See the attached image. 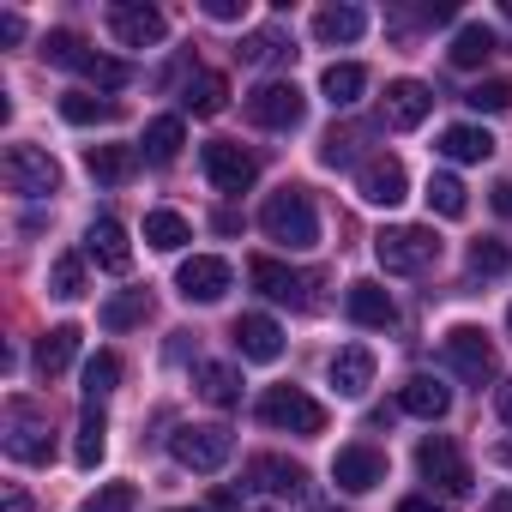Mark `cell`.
I'll use <instances>...</instances> for the list:
<instances>
[{
	"instance_id": "54",
	"label": "cell",
	"mask_w": 512,
	"mask_h": 512,
	"mask_svg": "<svg viewBox=\"0 0 512 512\" xmlns=\"http://www.w3.org/2000/svg\"><path fill=\"white\" fill-rule=\"evenodd\" d=\"M169 512H199V506H169Z\"/></svg>"
},
{
	"instance_id": "2",
	"label": "cell",
	"mask_w": 512,
	"mask_h": 512,
	"mask_svg": "<svg viewBox=\"0 0 512 512\" xmlns=\"http://www.w3.org/2000/svg\"><path fill=\"white\" fill-rule=\"evenodd\" d=\"M374 260H380L386 272H398V278H416V272H428V266L440 260V235L422 229V223L380 229V235H374Z\"/></svg>"
},
{
	"instance_id": "7",
	"label": "cell",
	"mask_w": 512,
	"mask_h": 512,
	"mask_svg": "<svg viewBox=\"0 0 512 512\" xmlns=\"http://www.w3.org/2000/svg\"><path fill=\"white\" fill-rule=\"evenodd\" d=\"M416 470H422L440 494H470V464H464L458 440H446V434H428V440L416 446Z\"/></svg>"
},
{
	"instance_id": "31",
	"label": "cell",
	"mask_w": 512,
	"mask_h": 512,
	"mask_svg": "<svg viewBox=\"0 0 512 512\" xmlns=\"http://www.w3.org/2000/svg\"><path fill=\"white\" fill-rule=\"evenodd\" d=\"M199 398L217 404V410H235V404H241V374L223 368V362H205V368H199Z\"/></svg>"
},
{
	"instance_id": "41",
	"label": "cell",
	"mask_w": 512,
	"mask_h": 512,
	"mask_svg": "<svg viewBox=\"0 0 512 512\" xmlns=\"http://www.w3.org/2000/svg\"><path fill=\"white\" fill-rule=\"evenodd\" d=\"M115 380H121V356H115V350H97V356L85 362V398L97 404L103 392H115Z\"/></svg>"
},
{
	"instance_id": "23",
	"label": "cell",
	"mask_w": 512,
	"mask_h": 512,
	"mask_svg": "<svg viewBox=\"0 0 512 512\" xmlns=\"http://www.w3.org/2000/svg\"><path fill=\"white\" fill-rule=\"evenodd\" d=\"M440 157H452V163H488L494 157V139H488V127L458 121V127L440 133Z\"/></svg>"
},
{
	"instance_id": "35",
	"label": "cell",
	"mask_w": 512,
	"mask_h": 512,
	"mask_svg": "<svg viewBox=\"0 0 512 512\" xmlns=\"http://www.w3.org/2000/svg\"><path fill=\"white\" fill-rule=\"evenodd\" d=\"M49 296L55 302H79L85 296V260L79 253H61V260L49 266Z\"/></svg>"
},
{
	"instance_id": "3",
	"label": "cell",
	"mask_w": 512,
	"mask_h": 512,
	"mask_svg": "<svg viewBox=\"0 0 512 512\" xmlns=\"http://www.w3.org/2000/svg\"><path fill=\"white\" fill-rule=\"evenodd\" d=\"M260 422L278 428V434H302V440H314V434H326V404L308 398L302 386H272V392L260 398Z\"/></svg>"
},
{
	"instance_id": "55",
	"label": "cell",
	"mask_w": 512,
	"mask_h": 512,
	"mask_svg": "<svg viewBox=\"0 0 512 512\" xmlns=\"http://www.w3.org/2000/svg\"><path fill=\"white\" fill-rule=\"evenodd\" d=\"M506 338H512V308H506Z\"/></svg>"
},
{
	"instance_id": "12",
	"label": "cell",
	"mask_w": 512,
	"mask_h": 512,
	"mask_svg": "<svg viewBox=\"0 0 512 512\" xmlns=\"http://www.w3.org/2000/svg\"><path fill=\"white\" fill-rule=\"evenodd\" d=\"M446 362H452L470 386H482V380H494V374H500L494 344H488L476 326H452V332H446Z\"/></svg>"
},
{
	"instance_id": "24",
	"label": "cell",
	"mask_w": 512,
	"mask_h": 512,
	"mask_svg": "<svg viewBox=\"0 0 512 512\" xmlns=\"http://www.w3.org/2000/svg\"><path fill=\"white\" fill-rule=\"evenodd\" d=\"M85 169H91L97 181L121 187V181H133V169H139V145H91V151H85Z\"/></svg>"
},
{
	"instance_id": "46",
	"label": "cell",
	"mask_w": 512,
	"mask_h": 512,
	"mask_svg": "<svg viewBox=\"0 0 512 512\" xmlns=\"http://www.w3.org/2000/svg\"><path fill=\"white\" fill-rule=\"evenodd\" d=\"M205 13L217 25H235V19H247V0H205Z\"/></svg>"
},
{
	"instance_id": "5",
	"label": "cell",
	"mask_w": 512,
	"mask_h": 512,
	"mask_svg": "<svg viewBox=\"0 0 512 512\" xmlns=\"http://www.w3.org/2000/svg\"><path fill=\"white\" fill-rule=\"evenodd\" d=\"M169 452H175V464H187V470H223L229 452H235V434H229L223 422L175 428V434H169Z\"/></svg>"
},
{
	"instance_id": "36",
	"label": "cell",
	"mask_w": 512,
	"mask_h": 512,
	"mask_svg": "<svg viewBox=\"0 0 512 512\" xmlns=\"http://www.w3.org/2000/svg\"><path fill=\"white\" fill-rule=\"evenodd\" d=\"M61 115H67L73 127H103V121H115V115H121V103H103V97L73 91V97H61Z\"/></svg>"
},
{
	"instance_id": "50",
	"label": "cell",
	"mask_w": 512,
	"mask_h": 512,
	"mask_svg": "<svg viewBox=\"0 0 512 512\" xmlns=\"http://www.w3.org/2000/svg\"><path fill=\"white\" fill-rule=\"evenodd\" d=\"M398 512H440L434 500H422V494H410V500H398Z\"/></svg>"
},
{
	"instance_id": "28",
	"label": "cell",
	"mask_w": 512,
	"mask_h": 512,
	"mask_svg": "<svg viewBox=\"0 0 512 512\" xmlns=\"http://www.w3.org/2000/svg\"><path fill=\"white\" fill-rule=\"evenodd\" d=\"M320 91H326V103H332V109H350V103L368 91V67H356V61H332V67H326V79H320Z\"/></svg>"
},
{
	"instance_id": "33",
	"label": "cell",
	"mask_w": 512,
	"mask_h": 512,
	"mask_svg": "<svg viewBox=\"0 0 512 512\" xmlns=\"http://www.w3.org/2000/svg\"><path fill=\"white\" fill-rule=\"evenodd\" d=\"M91 55H97V49H91L79 31H49V37H43V61H49V67H73V73H85Z\"/></svg>"
},
{
	"instance_id": "34",
	"label": "cell",
	"mask_w": 512,
	"mask_h": 512,
	"mask_svg": "<svg viewBox=\"0 0 512 512\" xmlns=\"http://www.w3.org/2000/svg\"><path fill=\"white\" fill-rule=\"evenodd\" d=\"M223 97H229V85H223L217 73H193V79L181 85V109H187V115H217Z\"/></svg>"
},
{
	"instance_id": "26",
	"label": "cell",
	"mask_w": 512,
	"mask_h": 512,
	"mask_svg": "<svg viewBox=\"0 0 512 512\" xmlns=\"http://www.w3.org/2000/svg\"><path fill=\"white\" fill-rule=\"evenodd\" d=\"M362 31H368V13H362V7H320V13H314V37H320L326 49H332V43H356Z\"/></svg>"
},
{
	"instance_id": "17",
	"label": "cell",
	"mask_w": 512,
	"mask_h": 512,
	"mask_svg": "<svg viewBox=\"0 0 512 512\" xmlns=\"http://www.w3.org/2000/svg\"><path fill=\"white\" fill-rule=\"evenodd\" d=\"M229 338H235V350H241L247 362H278V356H284V326H278L272 314H241Z\"/></svg>"
},
{
	"instance_id": "53",
	"label": "cell",
	"mask_w": 512,
	"mask_h": 512,
	"mask_svg": "<svg viewBox=\"0 0 512 512\" xmlns=\"http://www.w3.org/2000/svg\"><path fill=\"white\" fill-rule=\"evenodd\" d=\"M494 512H512V500H506V494H500V500H494Z\"/></svg>"
},
{
	"instance_id": "19",
	"label": "cell",
	"mask_w": 512,
	"mask_h": 512,
	"mask_svg": "<svg viewBox=\"0 0 512 512\" xmlns=\"http://www.w3.org/2000/svg\"><path fill=\"white\" fill-rule=\"evenodd\" d=\"M344 314H350L356 326H368V332H386V326L398 320L392 296H386L374 278H362V284H350V290H344Z\"/></svg>"
},
{
	"instance_id": "32",
	"label": "cell",
	"mask_w": 512,
	"mask_h": 512,
	"mask_svg": "<svg viewBox=\"0 0 512 512\" xmlns=\"http://www.w3.org/2000/svg\"><path fill=\"white\" fill-rule=\"evenodd\" d=\"M109 422H103V410L97 404H85V416H79V446H73V458H79V470H97L103 464V452H109Z\"/></svg>"
},
{
	"instance_id": "42",
	"label": "cell",
	"mask_w": 512,
	"mask_h": 512,
	"mask_svg": "<svg viewBox=\"0 0 512 512\" xmlns=\"http://www.w3.org/2000/svg\"><path fill=\"white\" fill-rule=\"evenodd\" d=\"M247 67H266V61H278V55H290V43H284V31H253L241 49H235Z\"/></svg>"
},
{
	"instance_id": "20",
	"label": "cell",
	"mask_w": 512,
	"mask_h": 512,
	"mask_svg": "<svg viewBox=\"0 0 512 512\" xmlns=\"http://www.w3.org/2000/svg\"><path fill=\"white\" fill-rule=\"evenodd\" d=\"M332 386H338V398H362L368 386H374V350L368 344H344L338 356H332Z\"/></svg>"
},
{
	"instance_id": "38",
	"label": "cell",
	"mask_w": 512,
	"mask_h": 512,
	"mask_svg": "<svg viewBox=\"0 0 512 512\" xmlns=\"http://www.w3.org/2000/svg\"><path fill=\"white\" fill-rule=\"evenodd\" d=\"M428 205H434L440 217H464V211H470V193H464L458 175H428Z\"/></svg>"
},
{
	"instance_id": "6",
	"label": "cell",
	"mask_w": 512,
	"mask_h": 512,
	"mask_svg": "<svg viewBox=\"0 0 512 512\" xmlns=\"http://www.w3.org/2000/svg\"><path fill=\"white\" fill-rule=\"evenodd\" d=\"M7 187L25 199H49L61 193V163L37 145H7Z\"/></svg>"
},
{
	"instance_id": "39",
	"label": "cell",
	"mask_w": 512,
	"mask_h": 512,
	"mask_svg": "<svg viewBox=\"0 0 512 512\" xmlns=\"http://www.w3.org/2000/svg\"><path fill=\"white\" fill-rule=\"evenodd\" d=\"M145 314H151V296H145V290H127V296L103 302V326H109V332H127V326H139Z\"/></svg>"
},
{
	"instance_id": "45",
	"label": "cell",
	"mask_w": 512,
	"mask_h": 512,
	"mask_svg": "<svg viewBox=\"0 0 512 512\" xmlns=\"http://www.w3.org/2000/svg\"><path fill=\"white\" fill-rule=\"evenodd\" d=\"M85 79L115 91V85H127V79H133V67H127V61H109V55H91V61H85Z\"/></svg>"
},
{
	"instance_id": "18",
	"label": "cell",
	"mask_w": 512,
	"mask_h": 512,
	"mask_svg": "<svg viewBox=\"0 0 512 512\" xmlns=\"http://www.w3.org/2000/svg\"><path fill=\"white\" fill-rule=\"evenodd\" d=\"M109 31H115L127 49H157V43L169 37V25H163L157 7H109Z\"/></svg>"
},
{
	"instance_id": "4",
	"label": "cell",
	"mask_w": 512,
	"mask_h": 512,
	"mask_svg": "<svg viewBox=\"0 0 512 512\" xmlns=\"http://www.w3.org/2000/svg\"><path fill=\"white\" fill-rule=\"evenodd\" d=\"M247 121L272 133H296L308 121V97L296 91V79H266L260 91H247Z\"/></svg>"
},
{
	"instance_id": "49",
	"label": "cell",
	"mask_w": 512,
	"mask_h": 512,
	"mask_svg": "<svg viewBox=\"0 0 512 512\" xmlns=\"http://www.w3.org/2000/svg\"><path fill=\"white\" fill-rule=\"evenodd\" d=\"M494 410H500V422H506V428H512V380H506V386H500V398H494Z\"/></svg>"
},
{
	"instance_id": "25",
	"label": "cell",
	"mask_w": 512,
	"mask_h": 512,
	"mask_svg": "<svg viewBox=\"0 0 512 512\" xmlns=\"http://www.w3.org/2000/svg\"><path fill=\"white\" fill-rule=\"evenodd\" d=\"M79 326H55V332H43V344H37V374L43 380H55V374H67L73 368V356H79Z\"/></svg>"
},
{
	"instance_id": "48",
	"label": "cell",
	"mask_w": 512,
	"mask_h": 512,
	"mask_svg": "<svg viewBox=\"0 0 512 512\" xmlns=\"http://www.w3.org/2000/svg\"><path fill=\"white\" fill-rule=\"evenodd\" d=\"M0 37L19 43V37H25V19H19V13H0Z\"/></svg>"
},
{
	"instance_id": "14",
	"label": "cell",
	"mask_w": 512,
	"mask_h": 512,
	"mask_svg": "<svg viewBox=\"0 0 512 512\" xmlns=\"http://www.w3.org/2000/svg\"><path fill=\"white\" fill-rule=\"evenodd\" d=\"M356 193L368 199V205H404L410 199V175H404V163L398 157H368L362 169H356Z\"/></svg>"
},
{
	"instance_id": "30",
	"label": "cell",
	"mask_w": 512,
	"mask_h": 512,
	"mask_svg": "<svg viewBox=\"0 0 512 512\" xmlns=\"http://www.w3.org/2000/svg\"><path fill=\"white\" fill-rule=\"evenodd\" d=\"M488 55H494V31H488V25H458V37H452V49H446V61L470 73V67H482Z\"/></svg>"
},
{
	"instance_id": "51",
	"label": "cell",
	"mask_w": 512,
	"mask_h": 512,
	"mask_svg": "<svg viewBox=\"0 0 512 512\" xmlns=\"http://www.w3.org/2000/svg\"><path fill=\"white\" fill-rule=\"evenodd\" d=\"M7 512H31V500H25V494L13 488V494H7Z\"/></svg>"
},
{
	"instance_id": "43",
	"label": "cell",
	"mask_w": 512,
	"mask_h": 512,
	"mask_svg": "<svg viewBox=\"0 0 512 512\" xmlns=\"http://www.w3.org/2000/svg\"><path fill=\"white\" fill-rule=\"evenodd\" d=\"M133 506H139V488H133V482H109V488H97L79 512H133Z\"/></svg>"
},
{
	"instance_id": "21",
	"label": "cell",
	"mask_w": 512,
	"mask_h": 512,
	"mask_svg": "<svg viewBox=\"0 0 512 512\" xmlns=\"http://www.w3.org/2000/svg\"><path fill=\"white\" fill-rule=\"evenodd\" d=\"M398 410H410V416H422V422H440V416L452 410V392H446L434 374H410V380L398 386Z\"/></svg>"
},
{
	"instance_id": "22",
	"label": "cell",
	"mask_w": 512,
	"mask_h": 512,
	"mask_svg": "<svg viewBox=\"0 0 512 512\" xmlns=\"http://www.w3.org/2000/svg\"><path fill=\"white\" fill-rule=\"evenodd\" d=\"M181 145H187L181 115H157V121L145 127V139H139V157H145V163H175V157H181Z\"/></svg>"
},
{
	"instance_id": "47",
	"label": "cell",
	"mask_w": 512,
	"mask_h": 512,
	"mask_svg": "<svg viewBox=\"0 0 512 512\" xmlns=\"http://www.w3.org/2000/svg\"><path fill=\"white\" fill-rule=\"evenodd\" d=\"M488 199H494V211H500V217H512V175H500Z\"/></svg>"
},
{
	"instance_id": "29",
	"label": "cell",
	"mask_w": 512,
	"mask_h": 512,
	"mask_svg": "<svg viewBox=\"0 0 512 512\" xmlns=\"http://www.w3.org/2000/svg\"><path fill=\"white\" fill-rule=\"evenodd\" d=\"M368 133H374V127H332V133L320 139V163H326V169H350V163L362 157ZM362 163H368V157H362Z\"/></svg>"
},
{
	"instance_id": "15",
	"label": "cell",
	"mask_w": 512,
	"mask_h": 512,
	"mask_svg": "<svg viewBox=\"0 0 512 512\" xmlns=\"http://www.w3.org/2000/svg\"><path fill=\"white\" fill-rule=\"evenodd\" d=\"M247 278L260 284L272 302H290V308H308V302H314V278H308V272H290L284 260H253Z\"/></svg>"
},
{
	"instance_id": "10",
	"label": "cell",
	"mask_w": 512,
	"mask_h": 512,
	"mask_svg": "<svg viewBox=\"0 0 512 512\" xmlns=\"http://www.w3.org/2000/svg\"><path fill=\"white\" fill-rule=\"evenodd\" d=\"M199 163H205V175H211V187H217V193H247V187H253V175H260V163H253L235 139H211V145L199 151Z\"/></svg>"
},
{
	"instance_id": "40",
	"label": "cell",
	"mask_w": 512,
	"mask_h": 512,
	"mask_svg": "<svg viewBox=\"0 0 512 512\" xmlns=\"http://www.w3.org/2000/svg\"><path fill=\"white\" fill-rule=\"evenodd\" d=\"M506 266H512V247H506V241H494V235L470 241V272H476V278H500Z\"/></svg>"
},
{
	"instance_id": "16",
	"label": "cell",
	"mask_w": 512,
	"mask_h": 512,
	"mask_svg": "<svg viewBox=\"0 0 512 512\" xmlns=\"http://www.w3.org/2000/svg\"><path fill=\"white\" fill-rule=\"evenodd\" d=\"M85 260H97L103 272H127L133 266V241H127V229L115 223V217H97L91 229H85Z\"/></svg>"
},
{
	"instance_id": "37",
	"label": "cell",
	"mask_w": 512,
	"mask_h": 512,
	"mask_svg": "<svg viewBox=\"0 0 512 512\" xmlns=\"http://www.w3.org/2000/svg\"><path fill=\"white\" fill-rule=\"evenodd\" d=\"M145 241H151L157 253H175V247L187 241V217H181V211H145Z\"/></svg>"
},
{
	"instance_id": "13",
	"label": "cell",
	"mask_w": 512,
	"mask_h": 512,
	"mask_svg": "<svg viewBox=\"0 0 512 512\" xmlns=\"http://www.w3.org/2000/svg\"><path fill=\"white\" fill-rule=\"evenodd\" d=\"M428 109H434V91H428L422 79H392V85H386V97H380V121H386V127H398V133L422 127V121H428Z\"/></svg>"
},
{
	"instance_id": "44",
	"label": "cell",
	"mask_w": 512,
	"mask_h": 512,
	"mask_svg": "<svg viewBox=\"0 0 512 512\" xmlns=\"http://www.w3.org/2000/svg\"><path fill=\"white\" fill-rule=\"evenodd\" d=\"M464 103H470L476 115H500V109H512V85H506V79H488V85H476Z\"/></svg>"
},
{
	"instance_id": "27",
	"label": "cell",
	"mask_w": 512,
	"mask_h": 512,
	"mask_svg": "<svg viewBox=\"0 0 512 512\" xmlns=\"http://www.w3.org/2000/svg\"><path fill=\"white\" fill-rule=\"evenodd\" d=\"M247 476H253V488H266V494H290V500H296V494H302V482H308V476H302V464H290V458H253V464H247Z\"/></svg>"
},
{
	"instance_id": "52",
	"label": "cell",
	"mask_w": 512,
	"mask_h": 512,
	"mask_svg": "<svg viewBox=\"0 0 512 512\" xmlns=\"http://www.w3.org/2000/svg\"><path fill=\"white\" fill-rule=\"evenodd\" d=\"M494 464H506V470H512V446H500V452H494Z\"/></svg>"
},
{
	"instance_id": "8",
	"label": "cell",
	"mask_w": 512,
	"mask_h": 512,
	"mask_svg": "<svg viewBox=\"0 0 512 512\" xmlns=\"http://www.w3.org/2000/svg\"><path fill=\"white\" fill-rule=\"evenodd\" d=\"M7 452L19 464H49L55 458V434H49V416L37 404H13V422H7Z\"/></svg>"
},
{
	"instance_id": "11",
	"label": "cell",
	"mask_w": 512,
	"mask_h": 512,
	"mask_svg": "<svg viewBox=\"0 0 512 512\" xmlns=\"http://www.w3.org/2000/svg\"><path fill=\"white\" fill-rule=\"evenodd\" d=\"M332 482H338L344 494H368V488H380V482H386V452L368 446V440L338 446V458H332Z\"/></svg>"
},
{
	"instance_id": "9",
	"label": "cell",
	"mask_w": 512,
	"mask_h": 512,
	"mask_svg": "<svg viewBox=\"0 0 512 512\" xmlns=\"http://www.w3.org/2000/svg\"><path fill=\"white\" fill-rule=\"evenodd\" d=\"M229 284H235V272H229V260H217V253H193V260L175 272V290H181L187 302H199V308L223 302Z\"/></svg>"
},
{
	"instance_id": "1",
	"label": "cell",
	"mask_w": 512,
	"mask_h": 512,
	"mask_svg": "<svg viewBox=\"0 0 512 512\" xmlns=\"http://www.w3.org/2000/svg\"><path fill=\"white\" fill-rule=\"evenodd\" d=\"M260 229H266V241H278V247H290V253H308V247L320 241V211H314L308 187H278V193H266Z\"/></svg>"
}]
</instances>
